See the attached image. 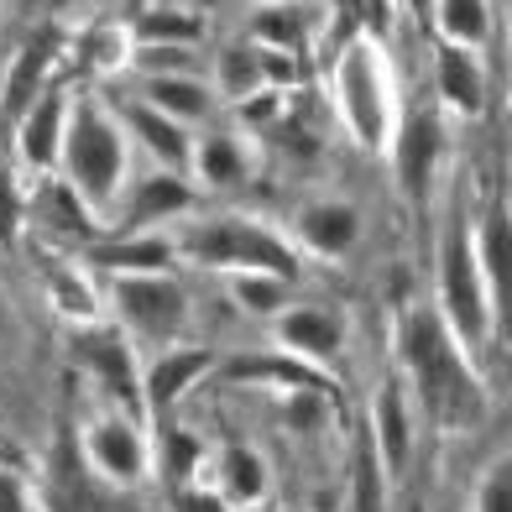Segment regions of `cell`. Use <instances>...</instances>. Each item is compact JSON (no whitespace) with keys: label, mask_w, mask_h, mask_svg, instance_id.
I'll list each match as a JSON object with an SVG mask.
<instances>
[{"label":"cell","mask_w":512,"mask_h":512,"mask_svg":"<svg viewBox=\"0 0 512 512\" xmlns=\"http://www.w3.org/2000/svg\"><path fill=\"white\" fill-rule=\"evenodd\" d=\"M398 377L418 418H429L434 429H476L486 413V392L471 356L460 351V340L445 330V319L434 304L403 309L398 324Z\"/></svg>","instance_id":"6da1fadb"},{"label":"cell","mask_w":512,"mask_h":512,"mask_svg":"<svg viewBox=\"0 0 512 512\" xmlns=\"http://www.w3.org/2000/svg\"><path fill=\"white\" fill-rule=\"evenodd\" d=\"M58 183L89 209V220H115V209H121V199L131 189V136L110 100H100V95L74 100Z\"/></svg>","instance_id":"7a4b0ae2"},{"label":"cell","mask_w":512,"mask_h":512,"mask_svg":"<svg viewBox=\"0 0 512 512\" xmlns=\"http://www.w3.org/2000/svg\"><path fill=\"white\" fill-rule=\"evenodd\" d=\"M324 100H330L340 131L351 136L361 152H387L392 147V131H398V121H403V100H398L392 58H387L377 32H356L330 58Z\"/></svg>","instance_id":"3957f363"},{"label":"cell","mask_w":512,"mask_h":512,"mask_svg":"<svg viewBox=\"0 0 512 512\" xmlns=\"http://www.w3.org/2000/svg\"><path fill=\"white\" fill-rule=\"evenodd\" d=\"M173 251L178 262H194L209 272H246V267H262V272H283L298 283V267L304 256L288 241V230H272L267 220L256 215H204V220H178L173 230Z\"/></svg>","instance_id":"277c9868"},{"label":"cell","mask_w":512,"mask_h":512,"mask_svg":"<svg viewBox=\"0 0 512 512\" xmlns=\"http://www.w3.org/2000/svg\"><path fill=\"white\" fill-rule=\"evenodd\" d=\"M434 314L445 319V330L460 340L465 356H476L481 345H492V304H486V277L476 262V230L471 220H450L439 236V256H434Z\"/></svg>","instance_id":"5b68a950"},{"label":"cell","mask_w":512,"mask_h":512,"mask_svg":"<svg viewBox=\"0 0 512 512\" xmlns=\"http://www.w3.org/2000/svg\"><path fill=\"white\" fill-rule=\"evenodd\" d=\"M110 314H115V330H121L131 345H183L194 324V304H189V288L178 283L173 272H131V277H110Z\"/></svg>","instance_id":"8992f818"},{"label":"cell","mask_w":512,"mask_h":512,"mask_svg":"<svg viewBox=\"0 0 512 512\" xmlns=\"http://www.w3.org/2000/svg\"><path fill=\"white\" fill-rule=\"evenodd\" d=\"M79 450L89 460V471H95L105 486H115V492H136V486L157 471L147 424L121 413V408H105V413L89 418V424L79 429Z\"/></svg>","instance_id":"52a82bcc"},{"label":"cell","mask_w":512,"mask_h":512,"mask_svg":"<svg viewBox=\"0 0 512 512\" xmlns=\"http://www.w3.org/2000/svg\"><path fill=\"white\" fill-rule=\"evenodd\" d=\"M74 361L84 366V377L95 382L110 408H121L147 424V398H142V361L136 345L115 330V324H79L74 330Z\"/></svg>","instance_id":"ba28073f"},{"label":"cell","mask_w":512,"mask_h":512,"mask_svg":"<svg viewBox=\"0 0 512 512\" xmlns=\"http://www.w3.org/2000/svg\"><path fill=\"white\" fill-rule=\"evenodd\" d=\"M288 241L298 246V256H314V262H351L366 241V215L345 194H309L288 215Z\"/></svg>","instance_id":"9c48e42d"},{"label":"cell","mask_w":512,"mask_h":512,"mask_svg":"<svg viewBox=\"0 0 512 512\" xmlns=\"http://www.w3.org/2000/svg\"><path fill=\"white\" fill-rule=\"evenodd\" d=\"M42 512H131L126 492L105 486L79 450V434L63 429L53 439L48 471H42Z\"/></svg>","instance_id":"30bf717a"},{"label":"cell","mask_w":512,"mask_h":512,"mask_svg":"<svg viewBox=\"0 0 512 512\" xmlns=\"http://www.w3.org/2000/svg\"><path fill=\"white\" fill-rule=\"evenodd\" d=\"M476 230V262L486 277V304H492V335L512 345V209L507 199L486 204Z\"/></svg>","instance_id":"8fae6325"},{"label":"cell","mask_w":512,"mask_h":512,"mask_svg":"<svg viewBox=\"0 0 512 512\" xmlns=\"http://www.w3.org/2000/svg\"><path fill=\"white\" fill-rule=\"evenodd\" d=\"M68 110H74V95L63 84H48L42 95L16 115V157L21 168L37 178H58L63 162V136H68Z\"/></svg>","instance_id":"7c38bea8"},{"label":"cell","mask_w":512,"mask_h":512,"mask_svg":"<svg viewBox=\"0 0 512 512\" xmlns=\"http://www.w3.org/2000/svg\"><path fill=\"white\" fill-rule=\"evenodd\" d=\"M199 189L189 183V173H168V168H152V173H142V178H131V189H126V199H121V230H168V225H178V220H189L194 209H199Z\"/></svg>","instance_id":"4fadbf2b"},{"label":"cell","mask_w":512,"mask_h":512,"mask_svg":"<svg viewBox=\"0 0 512 512\" xmlns=\"http://www.w3.org/2000/svg\"><path fill=\"white\" fill-rule=\"evenodd\" d=\"M256 178V147L236 126H204L194 131V157H189V183L199 194H236Z\"/></svg>","instance_id":"5bb4252c"},{"label":"cell","mask_w":512,"mask_h":512,"mask_svg":"<svg viewBox=\"0 0 512 512\" xmlns=\"http://www.w3.org/2000/svg\"><path fill=\"white\" fill-rule=\"evenodd\" d=\"M366 445L377 455L382 476H403L408 460H413V445H418V408L408 398L403 377H387L371 398V418H366Z\"/></svg>","instance_id":"9a60e30c"},{"label":"cell","mask_w":512,"mask_h":512,"mask_svg":"<svg viewBox=\"0 0 512 512\" xmlns=\"http://www.w3.org/2000/svg\"><path fill=\"white\" fill-rule=\"evenodd\" d=\"M387 157H392V168H398L403 194L424 199L439 178V162H445V121H439V110H403Z\"/></svg>","instance_id":"2e32d148"},{"label":"cell","mask_w":512,"mask_h":512,"mask_svg":"<svg viewBox=\"0 0 512 512\" xmlns=\"http://www.w3.org/2000/svg\"><path fill=\"white\" fill-rule=\"evenodd\" d=\"M215 371V351L209 345H168L142 366V398H147V418H168L189 392Z\"/></svg>","instance_id":"e0dca14e"},{"label":"cell","mask_w":512,"mask_h":512,"mask_svg":"<svg viewBox=\"0 0 512 512\" xmlns=\"http://www.w3.org/2000/svg\"><path fill=\"white\" fill-rule=\"evenodd\" d=\"M272 345L293 361H309V366H324L345 351V319L324 304H293L288 314H277L272 324Z\"/></svg>","instance_id":"ac0fdd59"},{"label":"cell","mask_w":512,"mask_h":512,"mask_svg":"<svg viewBox=\"0 0 512 512\" xmlns=\"http://www.w3.org/2000/svg\"><path fill=\"white\" fill-rule=\"evenodd\" d=\"M79 262L105 277H131V272H168L178 262V251H173L168 230H136V236L131 230H115L105 241H84Z\"/></svg>","instance_id":"d6986e66"},{"label":"cell","mask_w":512,"mask_h":512,"mask_svg":"<svg viewBox=\"0 0 512 512\" xmlns=\"http://www.w3.org/2000/svg\"><path fill=\"white\" fill-rule=\"evenodd\" d=\"M434 105L450 115V121H481L486 105H492V84H486V63L481 53L465 48H434Z\"/></svg>","instance_id":"ffe728a7"},{"label":"cell","mask_w":512,"mask_h":512,"mask_svg":"<svg viewBox=\"0 0 512 512\" xmlns=\"http://www.w3.org/2000/svg\"><path fill=\"white\" fill-rule=\"evenodd\" d=\"M115 115H121V126L131 136V147H142L152 157V168H168V173H189V157H194V131L168 121L162 110L142 105L136 95L115 100Z\"/></svg>","instance_id":"44dd1931"},{"label":"cell","mask_w":512,"mask_h":512,"mask_svg":"<svg viewBox=\"0 0 512 512\" xmlns=\"http://www.w3.org/2000/svg\"><path fill=\"white\" fill-rule=\"evenodd\" d=\"M136 100L162 110L168 121L189 126V131H204L220 110V95L209 84V74H147V79H136Z\"/></svg>","instance_id":"7402d4cb"},{"label":"cell","mask_w":512,"mask_h":512,"mask_svg":"<svg viewBox=\"0 0 512 512\" xmlns=\"http://www.w3.org/2000/svg\"><path fill=\"white\" fill-rule=\"evenodd\" d=\"M209 471H215V492L230 512H251L262 507L267 492H272V465L262 450L251 445H220L215 460H209Z\"/></svg>","instance_id":"603a6c76"},{"label":"cell","mask_w":512,"mask_h":512,"mask_svg":"<svg viewBox=\"0 0 512 512\" xmlns=\"http://www.w3.org/2000/svg\"><path fill=\"white\" fill-rule=\"evenodd\" d=\"M209 84H215L220 105H246L256 95H267V68L256 42H225L209 58Z\"/></svg>","instance_id":"cb8c5ba5"},{"label":"cell","mask_w":512,"mask_h":512,"mask_svg":"<svg viewBox=\"0 0 512 512\" xmlns=\"http://www.w3.org/2000/svg\"><path fill=\"white\" fill-rule=\"evenodd\" d=\"M429 27H434V37L445 42V48L481 53L486 42L497 37V6L492 0H434Z\"/></svg>","instance_id":"d4e9b609"},{"label":"cell","mask_w":512,"mask_h":512,"mask_svg":"<svg viewBox=\"0 0 512 512\" xmlns=\"http://www.w3.org/2000/svg\"><path fill=\"white\" fill-rule=\"evenodd\" d=\"M309 6L298 0H267V6H251V21H246V42L267 53H304L309 48Z\"/></svg>","instance_id":"484cf974"},{"label":"cell","mask_w":512,"mask_h":512,"mask_svg":"<svg viewBox=\"0 0 512 512\" xmlns=\"http://www.w3.org/2000/svg\"><path fill=\"white\" fill-rule=\"evenodd\" d=\"M225 293L246 319H262L272 324L277 314L293 309V277L283 272H262V267H246V272H225Z\"/></svg>","instance_id":"4316f807"},{"label":"cell","mask_w":512,"mask_h":512,"mask_svg":"<svg viewBox=\"0 0 512 512\" xmlns=\"http://www.w3.org/2000/svg\"><path fill=\"white\" fill-rule=\"evenodd\" d=\"M204 37V21L183 6H157L142 11L131 27V48H199Z\"/></svg>","instance_id":"83f0119b"},{"label":"cell","mask_w":512,"mask_h":512,"mask_svg":"<svg viewBox=\"0 0 512 512\" xmlns=\"http://www.w3.org/2000/svg\"><path fill=\"white\" fill-rule=\"evenodd\" d=\"M48 293H53V304L74 319V324H100V293L89 288V267L79 262H58L53 277H48Z\"/></svg>","instance_id":"f1b7e54d"},{"label":"cell","mask_w":512,"mask_h":512,"mask_svg":"<svg viewBox=\"0 0 512 512\" xmlns=\"http://www.w3.org/2000/svg\"><path fill=\"white\" fill-rule=\"evenodd\" d=\"M48 63H53L48 48H37V42H32V48H21L16 63L6 68V84H0V95H6V100H0V110H11V115L27 110L42 89H48Z\"/></svg>","instance_id":"f546056e"},{"label":"cell","mask_w":512,"mask_h":512,"mask_svg":"<svg viewBox=\"0 0 512 512\" xmlns=\"http://www.w3.org/2000/svg\"><path fill=\"white\" fill-rule=\"evenodd\" d=\"M152 465H162V481H173V492H178V486H194V471H204V450L183 429L168 424L152 445Z\"/></svg>","instance_id":"4dcf8cb0"},{"label":"cell","mask_w":512,"mask_h":512,"mask_svg":"<svg viewBox=\"0 0 512 512\" xmlns=\"http://www.w3.org/2000/svg\"><path fill=\"white\" fill-rule=\"evenodd\" d=\"M471 512H512V450H502L481 465L476 492H471Z\"/></svg>","instance_id":"1f68e13d"},{"label":"cell","mask_w":512,"mask_h":512,"mask_svg":"<svg viewBox=\"0 0 512 512\" xmlns=\"http://www.w3.org/2000/svg\"><path fill=\"white\" fill-rule=\"evenodd\" d=\"M27 236V189L16 168H0V251H16Z\"/></svg>","instance_id":"d6a6232c"},{"label":"cell","mask_w":512,"mask_h":512,"mask_svg":"<svg viewBox=\"0 0 512 512\" xmlns=\"http://www.w3.org/2000/svg\"><path fill=\"white\" fill-rule=\"evenodd\" d=\"M126 63L136 68V79H147V74H204L199 48H131Z\"/></svg>","instance_id":"836d02e7"},{"label":"cell","mask_w":512,"mask_h":512,"mask_svg":"<svg viewBox=\"0 0 512 512\" xmlns=\"http://www.w3.org/2000/svg\"><path fill=\"white\" fill-rule=\"evenodd\" d=\"M0 512H32V492H27V481L16 476L11 460H0Z\"/></svg>","instance_id":"e575fe53"},{"label":"cell","mask_w":512,"mask_h":512,"mask_svg":"<svg viewBox=\"0 0 512 512\" xmlns=\"http://www.w3.org/2000/svg\"><path fill=\"white\" fill-rule=\"evenodd\" d=\"M173 507H178V512H230V507L220 502V492H209V486H178Z\"/></svg>","instance_id":"d590c367"},{"label":"cell","mask_w":512,"mask_h":512,"mask_svg":"<svg viewBox=\"0 0 512 512\" xmlns=\"http://www.w3.org/2000/svg\"><path fill=\"white\" fill-rule=\"evenodd\" d=\"M6 335H11V293L0 288V340H6Z\"/></svg>","instance_id":"8d00e7d4"},{"label":"cell","mask_w":512,"mask_h":512,"mask_svg":"<svg viewBox=\"0 0 512 512\" xmlns=\"http://www.w3.org/2000/svg\"><path fill=\"white\" fill-rule=\"evenodd\" d=\"M403 6H408L413 16H429V11H434V0H403Z\"/></svg>","instance_id":"74e56055"},{"label":"cell","mask_w":512,"mask_h":512,"mask_svg":"<svg viewBox=\"0 0 512 512\" xmlns=\"http://www.w3.org/2000/svg\"><path fill=\"white\" fill-rule=\"evenodd\" d=\"M0 460H11V445H6V439H0Z\"/></svg>","instance_id":"f35d334b"},{"label":"cell","mask_w":512,"mask_h":512,"mask_svg":"<svg viewBox=\"0 0 512 512\" xmlns=\"http://www.w3.org/2000/svg\"><path fill=\"white\" fill-rule=\"evenodd\" d=\"M507 32H512V0H507Z\"/></svg>","instance_id":"ab89813d"},{"label":"cell","mask_w":512,"mask_h":512,"mask_svg":"<svg viewBox=\"0 0 512 512\" xmlns=\"http://www.w3.org/2000/svg\"><path fill=\"white\" fill-rule=\"evenodd\" d=\"M251 6H267V0H251Z\"/></svg>","instance_id":"60d3db41"},{"label":"cell","mask_w":512,"mask_h":512,"mask_svg":"<svg viewBox=\"0 0 512 512\" xmlns=\"http://www.w3.org/2000/svg\"><path fill=\"white\" fill-rule=\"evenodd\" d=\"M507 209H512V194H507Z\"/></svg>","instance_id":"b9f144b4"}]
</instances>
